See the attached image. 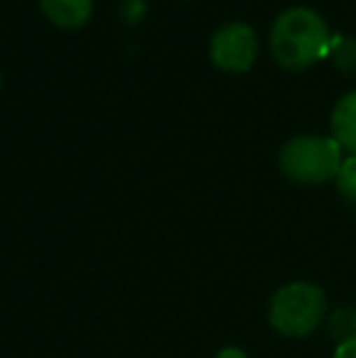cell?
<instances>
[{"label": "cell", "mask_w": 356, "mask_h": 358, "mask_svg": "<svg viewBox=\"0 0 356 358\" xmlns=\"http://www.w3.org/2000/svg\"><path fill=\"white\" fill-rule=\"evenodd\" d=\"M269 44L280 66L288 71H305L329 54L332 34L318 10L295 5L273 20Z\"/></svg>", "instance_id": "obj_1"}, {"label": "cell", "mask_w": 356, "mask_h": 358, "mask_svg": "<svg viewBox=\"0 0 356 358\" xmlns=\"http://www.w3.org/2000/svg\"><path fill=\"white\" fill-rule=\"evenodd\" d=\"M342 146L334 137L305 134L283 144L278 154V166L290 180L303 185H318L337 178L342 166Z\"/></svg>", "instance_id": "obj_2"}, {"label": "cell", "mask_w": 356, "mask_h": 358, "mask_svg": "<svg viewBox=\"0 0 356 358\" xmlns=\"http://www.w3.org/2000/svg\"><path fill=\"white\" fill-rule=\"evenodd\" d=\"M327 310L322 287L313 283H288L273 295L269 307V322L278 334L303 339L320 327Z\"/></svg>", "instance_id": "obj_3"}, {"label": "cell", "mask_w": 356, "mask_h": 358, "mask_svg": "<svg viewBox=\"0 0 356 358\" xmlns=\"http://www.w3.org/2000/svg\"><path fill=\"white\" fill-rule=\"evenodd\" d=\"M257 32L247 22L222 24L210 39V62L225 73L249 71L257 62Z\"/></svg>", "instance_id": "obj_4"}, {"label": "cell", "mask_w": 356, "mask_h": 358, "mask_svg": "<svg viewBox=\"0 0 356 358\" xmlns=\"http://www.w3.org/2000/svg\"><path fill=\"white\" fill-rule=\"evenodd\" d=\"M44 17L62 29H78L93 15V0H39Z\"/></svg>", "instance_id": "obj_5"}, {"label": "cell", "mask_w": 356, "mask_h": 358, "mask_svg": "<svg viewBox=\"0 0 356 358\" xmlns=\"http://www.w3.org/2000/svg\"><path fill=\"white\" fill-rule=\"evenodd\" d=\"M329 124H332V137L337 139L339 146L356 156V90L339 98Z\"/></svg>", "instance_id": "obj_6"}, {"label": "cell", "mask_w": 356, "mask_h": 358, "mask_svg": "<svg viewBox=\"0 0 356 358\" xmlns=\"http://www.w3.org/2000/svg\"><path fill=\"white\" fill-rule=\"evenodd\" d=\"M329 59L344 73H356V37H332Z\"/></svg>", "instance_id": "obj_7"}, {"label": "cell", "mask_w": 356, "mask_h": 358, "mask_svg": "<svg viewBox=\"0 0 356 358\" xmlns=\"http://www.w3.org/2000/svg\"><path fill=\"white\" fill-rule=\"evenodd\" d=\"M329 336H332L337 344L356 339V307H342L329 317Z\"/></svg>", "instance_id": "obj_8"}, {"label": "cell", "mask_w": 356, "mask_h": 358, "mask_svg": "<svg viewBox=\"0 0 356 358\" xmlns=\"http://www.w3.org/2000/svg\"><path fill=\"white\" fill-rule=\"evenodd\" d=\"M337 188H339V193H342L344 198L356 203V156L354 154L349 156V159H344L342 166H339Z\"/></svg>", "instance_id": "obj_9"}, {"label": "cell", "mask_w": 356, "mask_h": 358, "mask_svg": "<svg viewBox=\"0 0 356 358\" xmlns=\"http://www.w3.org/2000/svg\"><path fill=\"white\" fill-rule=\"evenodd\" d=\"M147 0H120V15L127 24H139L147 15Z\"/></svg>", "instance_id": "obj_10"}, {"label": "cell", "mask_w": 356, "mask_h": 358, "mask_svg": "<svg viewBox=\"0 0 356 358\" xmlns=\"http://www.w3.org/2000/svg\"><path fill=\"white\" fill-rule=\"evenodd\" d=\"M334 358H356V339L339 344L337 351H334Z\"/></svg>", "instance_id": "obj_11"}, {"label": "cell", "mask_w": 356, "mask_h": 358, "mask_svg": "<svg viewBox=\"0 0 356 358\" xmlns=\"http://www.w3.org/2000/svg\"><path fill=\"white\" fill-rule=\"evenodd\" d=\"M215 358H247L242 349H237V346H227V349H222Z\"/></svg>", "instance_id": "obj_12"}, {"label": "cell", "mask_w": 356, "mask_h": 358, "mask_svg": "<svg viewBox=\"0 0 356 358\" xmlns=\"http://www.w3.org/2000/svg\"><path fill=\"white\" fill-rule=\"evenodd\" d=\"M0 85H3V76H0Z\"/></svg>", "instance_id": "obj_13"}]
</instances>
